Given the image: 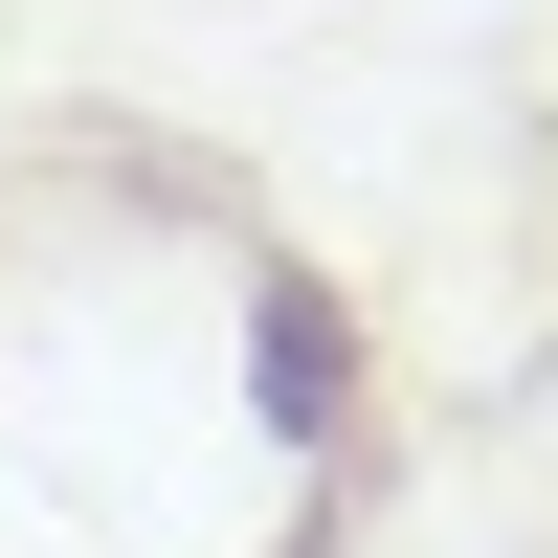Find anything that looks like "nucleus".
Wrapping results in <instances>:
<instances>
[{
	"instance_id": "nucleus-1",
	"label": "nucleus",
	"mask_w": 558,
	"mask_h": 558,
	"mask_svg": "<svg viewBox=\"0 0 558 558\" xmlns=\"http://www.w3.org/2000/svg\"><path fill=\"white\" fill-rule=\"evenodd\" d=\"M246 380H268V425H291V447H336V380H357V357H336V291H313V268H268V291H246Z\"/></svg>"
},
{
	"instance_id": "nucleus-2",
	"label": "nucleus",
	"mask_w": 558,
	"mask_h": 558,
	"mask_svg": "<svg viewBox=\"0 0 558 558\" xmlns=\"http://www.w3.org/2000/svg\"><path fill=\"white\" fill-rule=\"evenodd\" d=\"M291 558H313V536H291Z\"/></svg>"
}]
</instances>
